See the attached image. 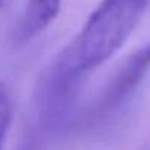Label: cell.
Here are the masks:
<instances>
[{
	"label": "cell",
	"mask_w": 150,
	"mask_h": 150,
	"mask_svg": "<svg viewBox=\"0 0 150 150\" xmlns=\"http://www.w3.org/2000/svg\"><path fill=\"white\" fill-rule=\"evenodd\" d=\"M149 0H100L67 57L73 73H88L120 50L139 25Z\"/></svg>",
	"instance_id": "cell-1"
},
{
	"label": "cell",
	"mask_w": 150,
	"mask_h": 150,
	"mask_svg": "<svg viewBox=\"0 0 150 150\" xmlns=\"http://www.w3.org/2000/svg\"><path fill=\"white\" fill-rule=\"evenodd\" d=\"M63 0H28L15 28V38L28 42L45 31L57 18Z\"/></svg>",
	"instance_id": "cell-2"
},
{
	"label": "cell",
	"mask_w": 150,
	"mask_h": 150,
	"mask_svg": "<svg viewBox=\"0 0 150 150\" xmlns=\"http://www.w3.org/2000/svg\"><path fill=\"white\" fill-rule=\"evenodd\" d=\"M150 69V41L137 51L125 64L115 86V93L122 95L127 93L131 88H134L144 73Z\"/></svg>",
	"instance_id": "cell-3"
},
{
	"label": "cell",
	"mask_w": 150,
	"mask_h": 150,
	"mask_svg": "<svg viewBox=\"0 0 150 150\" xmlns=\"http://www.w3.org/2000/svg\"><path fill=\"white\" fill-rule=\"evenodd\" d=\"M9 122H10V102L6 92L0 88V150H1V144H3Z\"/></svg>",
	"instance_id": "cell-4"
}]
</instances>
